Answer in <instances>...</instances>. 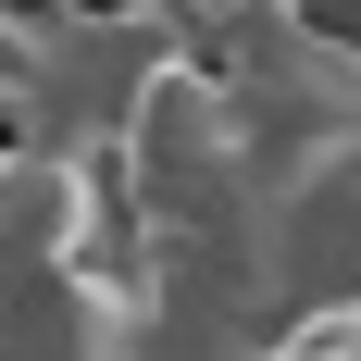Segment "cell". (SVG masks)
Returning <instances> with one entry per match:
<instances>
[{
  "label": "cell",
  "instance_id": "6da1fadb",
  "mask_svg": "<svg viewBox=\"0 0 361 361\" xmlns=\"http://www.w3.org/2000/svg\"><path fill=\"white\" fill-rule=\"evenodd\" d=\"M63 13H75V0H63Z\"/></svg>",
  "mask_w": 361,
  "mask_h": 361
}]
</instances>
